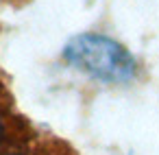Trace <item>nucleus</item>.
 <instances>
[{
  "label": "nucleus",
  "mask_w": 159,
  "mask_h": 155,
  "mask_svg": "<svg viewBox=\"0 0 159 155\" xmlns=\"http://www.w3.org/2000/svg\"><path fill=\"white\" fill-rule=\"evenodd\" d=\"M63 59L102 83H129L137 74V61L116 40L98 33L72 37L63 48Z\"/></svg>",
  "instance_id": "f257e3e1"
},
{
  "label": "nucleus",
  "mask_w": 159,
  "mask_h": 155,
  "mask_svg": "<svg viewBox=\"0 0 159 155\" xmlns=\"http://www.w3.org/2000/svg\"><path fill=\"white\" fill-rule=\"evenodd\" d=\"M0 140H2V122H0Z\"/></svg>",
  "instance_id": "f03ea898"
},
{
  "label": "nucleus",
  "mask_w": 159,
  "mask_h": 155,
  "mask_svg": "<svg viewBox=\"0 0 159 155\" xmlns=\"http://www.w3.org/2000/svg\"><path fill=\"white\" fill-rule=\"evenodd\" d=\"M11 155H20V153H11Z\"/></svg>",
  "instance_id": "7ed1b4c3"
}]
</instances>
